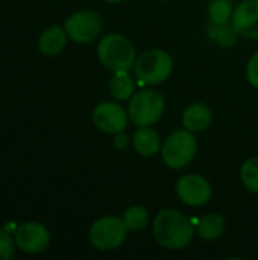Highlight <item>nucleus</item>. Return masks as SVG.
Masks as SVG:
<instances>
[{"instance_id":"6","label":"nucleus","mask_w":258,"mask_h":260,"mask_svg":"<svg viewBox=\"0 0 258 260\" xmlns=\"http://www.w3.org/2000/svg\"><path fill=\"white\" fill-rule=\"evenodd\" d=\"M126 233L128 229L122 218L106 215L91 224L88 230V241L99 251H111L125 242Z\"/></svg>"},{"instance_id":"5","label":"nucleus","mask_w":258,"mask_h":260,"mask_svg":"<svg viewBox=\"0 0 258 260\" xmlns=\"http://www.w3.org/2000/svg\"><path fill=\"white\" fill-rule=\"evenodd\" d=\"M164 108V98L157 90H138L128 101L129 119L137 126H152L161 119Z\"/></svg>"},{"instance_id":"3","label":"nucleus","mask_w":258,"mask_h":260,"mask_svg":"<svg viewBox=\"0 0 258 260\" xmlns=\"http://www.w3.org/2000/svg\"><path fill=\"white\" fill-rule=\"evenodd\" d=\"M173 58L163 49H151L137 56L134 73L141 85H158L170 78Z\"/></svg>"},{"instance_id":"24","label":"nucleus","mask_w":258,"mask_h":260,"mask_svg":"<svg viewBox=\"0 0 258 260\" xmlns=\"http://www.w3.org/2000/svg\"><path fill=\"white\" fill-rule=\"evenodd\" d=\"M105 2H108V3H120L123 0H105Z\"/></svg>"},{"instance_id":"18","label":"nucleus","mask_w":258,"mask_h":260,"mask_svg":"<svg viewBox=\"0 0 258 260\" xmlns=\"http://www.w3.org/2000/svg\"><path fill=\"white\" fill-rule=\"evenodd\" d=\"M233 5L230 0H213L208 6L210 23L214 24H228L233 17Z\"/></svg>"},{"instance_id":"4","label":"nucleus","mask_w":258,"mask_h":260,"mask_svg":"<svg viewBox=\"0 0 258 260\" xmlns=\"http://www.w3.org/2000/svg\"><path fill=\"white\" fill-rule=\"evenodd\" d=\"M161 158L170 169H182L189 166L198 152V140L189 129H176L167 136L161 145Z\"/></svg>"},{"instance_id":"9","label":"nucleus","mask_w":258,"mask_h":260,"mask_svg":"<svg viewBox=\"0 0 258 260\" xmlns=\"http://www.w3.org/2000/svg\"><path fill=\"white\" fill-rule=\"evenodd\" d=\"M14 241L20 251L27 254H40L46 251L50 244V232L38 221H27L17 225Z\"/></svg>"},{"instance_id":"14","label":"nucleus","mask_w":258,"mask_h":260,"mask_svg":"<svg viewBox=\"0 0 258 260\" xmlns=\"http://www.w3.org/2000/svg\"><path fill=\"white\" fill-rule=\"evenodd\" d=\"M160 134L152 126H138L132 137V146L143 157H154L161 151Z\"/></svg>"},{"instance_id":"1","label":"nucleus","mask_w":258,"mask_h":260,"mask_svg":"<svg viewBox=\"0 0 258 260\" xmlns=\"http://www.w3.org/2000/svg\"><path fill=\"white\" fill-rule=\"evenodd\" d=\"M152 233L161 248L179 251L193 241L195 227L181 212L175 209H164L157 213L152 224Z\"/></svg>"},{"instance_id":"10","label":"nucleus","mask_w":258,"mask_h":260,"mask_svg":"<svg viewBox=\"0 0 258 260\" xmlns=\"http://www.w3.org/2000/svg\"><path fill=\"white\" fill-rule=\"evenodd\" d=\"M129 114L119 102L105 101L96 105L93 111V122L105 134L122 133L128 126Z\"/></svg>"},{"instance_id":"11","label":"nucleus","mask_w":258,"mask_h":260,"mask_svg":"<svg viewBox=\"0 0 258 260\" xmlns=\"http://www.w3.org/2000/svg\"><path fill=\"white\" fill-rule=\"evenodd\" d=\"M231 24L246 40H258V0H245L234 8Z\"/></svg>"},{"instance_id":"17","label":"nucleus","mask_w":258,"mask_h":260,"mask_svg":"<svg viewBox=\"0 0 258 260\" xmlns=\"http://www.w3.org/2000/svg\"><path fill=\"white\" fill-rule=\"evenodd\" d=\"M122 219L128 230L141 232L149 224V212L143 206H131L123 212Z\"/></svg>"},{"instance_id":"23","label":"nucleus","mask_w":258,"mask_h":260,"mask_svg":"<svg viewBox=\"0 0 258 260\" xmlns=\"http://www.w3.org/2000/svg\"><path fill=\"white\" fill-rule=\"evenodd\" d=\"M128 145H129V137L126 134H123V131L114 134V146L117 149H125Z\"/></svg>"},{"instance_id":"22","label":"nucleus","mask_w":258,"mask_h":260,"mask_svg":"<svg viewBox=\"0 0 258 260\" xmlns=\"http://www.w3.org/2000/svg\"><path fill=\"white\" fill-rule=\"evenodd\" d=\"M246 78L252 87L258 88V50L251 56L246 66Z\"/></svg>"},{"instance_id":"7","label":"nucleus","mask_w":258,"mask_h":260,"mask_svg":"<svg viewBox=\"0 0 258 260\" xmlns=\"http://www.w3.org/2000/svg\"><path fill=\"white\" fill-rule=\"evenodd\" d=\"M64 29L73 43L88 44L100 35L103 23L97 12L84 9L68 15L64 21Z\"/></svg>"},{"instance_id":"16","label":"nucleus","mask_w":258,"mask_h":260,"mask_svg":"<svg viewBox=\"0 0 258 260\" xmlns=\"http://www.w3.org/2000/svg\"><path fill=\"white\" fill-rule=\"evenodd\" d=\"M108 88H109L111 96L116 101L126 102L135 93V81L129 75V72H117V73H113Z\"/></svg>"},{"instance_id":"2","label":"nucleus","mask_w":258,"mask_h":260,"mask_svg":"<svg viewBox=\"0 0 258 260\" xmlns=\"http://www.w3.org/2000/svg\"><path fill=\"white\" fill-rule=\"evenodd\" d=\"M97 58L100 64L113 73L129 72L137 61V52L131 40L120 34H109L99 41Z\"/></svg>"},{"instance_id":"20","label":"nucleus","mask_w":258,"mask_h":260,"mask_svg":"<svg viewBox=\"0 0 258 260\" xmlns=\"http://www.w3.org/2000/svg\"><path fill=\"white\" fill-rule=\"evenodd\" d=\"M240 180L242 184L249 190L258 193V157L248 158L240 169Z\"/></svg>"},{"instance_id":"12","label":"nucleus","mask_w":258,"mask_h":260,"mask_svg":"<svg viewBox=\"0 0 258 260\" xmlns=\"http://www.w3.org/2000/svg\"><path fill=\"white\" fill-rule=\"evenodd\" d=\"M68 35L64 29V26H49L43 30V34L38 38V49L46 56H58L67 46Z\"/></svg>"},{"instance_id":"8","label":"nucleus","mask_w":258,"mask_h":260,"mask_svg":"<svg viewBox=\"0 0 258 260\" xmlns=\"http://www.w3.org/2000/svg\"><path fill=\"white\" fill-rule=\"evenodd\" d=\"M175 192L179 201L186 206L202 207L211 198V184L199 174H187L178 178Z\"/></svg>"},{"instance_id":"21","label":"nucleus","mask_w":258,"mask_h":260,"mask_svg":"<svg viewBox=\"0 0 258 260\" xmlns=\"http://www.w3.org/2000/svg\"><path fill=\"white\" fill-rule=\"evenodd\" d=\"M15 241L5 227H0V260H11L15 254Z\"/></svg>"},{"instance_id":"19","label":"nucleus","mask_w":258,"mask_h":260,"mask_svg":"<svg viewBox=\"0 0 258 260\" xmlns=\"http://www.w3.org/2000/svg\"><path fill=\"white\" fill-rule=\"evenodd\" d=\"M208 34L213 41L219 43L220 46H233L237 41L239 34L233 27V24H214L210 23Z\"/></svg>"},{"instance_id":"13","label":"nucleus","mask_w":258,"mask_h":260,"mask_svg":"<svg viewBox=\"0 0 258 260\" xmlns=\"http://www.w3.org/2000/svg\"><path fill=\"white\" fill-rule=\"evenodd\" d=\"M211 110L204 102H193L182 113V125L192 133H201L208 129V126L211 125Z\"/></svg>"},{"instance_id":"15","label":"nucleus","mask_w":258,"mask_h":260,"mask_svg":"<svg viewBox=\"0 0 258 260\" xmlns=\"http://www.w3.org/2000/svg\"><path fill=\"white\" fill-rule=\"evenodd\" d=\"M225 229H227V222H225V218L222 215L208 213L199 219L198 227H196V233L202 241L211 242V241L219 239L225 233Z\"/></svg>"}]
</instances>
